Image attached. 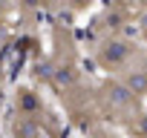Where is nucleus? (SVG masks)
I'll return each instance as SVG.
<instances>
[{
	"label": "nucleus",
	"instance_id": "1",
	"mask_svg": "<svg viewBox=\"0 0 147 138\" xmlns=\"http://www.w3.org/2000/svg\"><path fill=\"white\" fill-rule=\"evenodd\" d=\"M141 98H136L118 78H107L92 89V104H95V115L107 124H121V127H136L138 118L144 115L138 107Z\"/></svg>",
	"mask_w": 147,
	"mask_h": 138
},
{
	"label": "nucleus",
	"instance_id": "2",
	"mask_svg": "<svg viewBox=\"0 0 147 138\" xmlns=\"http://www.w3.org/2000/svg\"><path fill=\"white\" fill-rule=\"evenodd\" d=\"M136 58H138V46L127 35H115V38L98 40L95 49H92V60L104 69V72H113V78L121 75Z\"/></svg>",
	"mask_w": 147,
	"mask_h": 138
},
{
	"label": "nucleus",
	"instance_id": "3",
	"mask_svg": "<svg viewBox=\"0 0 147 138\" xmlns=\"http://www.w3.org/2000/svg\"><path fill=\"white\" fill-rule=\"evenodd\" d=\"M130 26V12L124 6H107L90 26L95 43L98 40H107V38H115V35H124V29Z\"/></svg>",
	"mask_w": 147,
	"mask_h": 138
},
{
	"label": "nucleus",
	"instance_id": "4",
	"mask_svg": "<svg viewBox=\"0 0 147 138\" xmlns=\"http://www.w3.org/2000/svg\"><path fill=\"white\" fill-rule=\"evenodd\" d=\"M115 78H118L136 98H144V95H147V60H144V58H136L124 72L115 75Z\"/></svg>",
	"mask_w": 147,
	"mask_h": 138
},
{
	"label": "nucleus",
	"instance_id": "5",
	"mask_svg": "<svg viewBox=\"0 0 147 138\" xmlns=\"http://www.w3.org/2000/svg\"><path fill=\"white\" fill-rule=\"evenodd\" d=\"M12 138H43V124L29 115L12 112Z\"/></svg>",
	"mask_w": 147,
	"mask_h": 138
},
{
	"label": "nucleus",
	"instance_id": "6",
	"mask_svg": "<svg viewBox=\"0 0 147 138\" xmlns=\"http://www.w3.org/2000/svg\"><path fill=\"white\" fill-rule=\"evenodd\" d=\"M90 132H92V138H115V135H110L107 129H101V127H95V124L90 127Z\"/></svg>",
	"mask_w": 147,
	"mask_h": 138
},
{
	"label": "nucleus",
	"instance_id": "7",
	"mask_svg": "<svg viewBox=\"0 0 147 138\" xmlns=\"http://www.w3.org/2000/svg\"><path fill=\"white\" fill-rule=\"evenodd\" d=\"M141 38H144V40H147V20H144V23H141Z\"/></svg>",
	"mask_w": 147,
	"mask_h": 138
}]
</instances>
